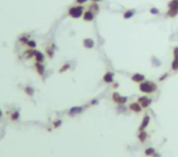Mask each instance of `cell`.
<instances>
[{
  "instance_id": "cell-1",
  "label": "cell",
  "mask_w": 178,
  "mask_h": 157,
  "mask_svg": "<svg viewBox=\"0 0 178 157\" xmlns=\"http://www.w3.org/2000/svg\"><path fill=\"white\" fill-rule=\"evenodd\" d=\"M157 89V85L151 82V80H144V82H141L139 84V90L141 93H144V94H152V93H155Z\"/></svg>"
},
{
  "instance_id": "cell-2",
  "label": "cell",
  "mask_w": 178,
  "mask_h": 157,
  "mask_svg": "<svg viewBox=\"0 0 178 157\" xmlns=\"http://www.w3.org/2000/svg\"><path fill=\"white\" fill-rule=\"evenodd\" d=\"M84 14V8L83 5H75V6H71L68 9V16L72 17V19H79Z\"/></svg>"
},
{
  "instance_id": "cell-3",
  "label": "cell",
  "mask_w": 178,
  "mask_h": 157,
  "mask_svg": "<svg viewBox=\"0 0 178 157\" xmlns=\"http://www.w3.org/2000/svg\"><path fill=\"white\" fill-rule=\"evenodd\" d=\"M167 16L168 17H176L178 15V0H171L167 4Z\"/></svg>"
},
{
  "instance_id": "cell-4",
  "label": "cell",
  "mask_w": 178,
  "mask_h": 157,
  "mask_svg": "<svg viewBox=\"0 0 178 157\" xmlns=\"http://www.w3.org/2000/svg\"><path fill=\"white\" fill-rule=\"evenodd\" d=\"M112 100H114L116 104H118V105H124L128 101V97L127 96H122L120 93L115 91L114 94H112Z\"/></svg>"
},
{
  "instance_id": "cell-5",
  "label": "cell",
  "mask_w": 178,
  "mask_h": 157,
  "mask_svg": "<svg viewBox=\"0 0 178 157\" xmlns=\"http://www.w3.org/2000/svg\"><path fill=\"white\" fill-rule=\"evenodd\" d=\"M138 102H139V105L143 108H148L151 105V102H152V100L150 97H148V96H140V97H138V100H137Z\"/></svg>"
},
{
  "instance_id": "cell-6",
  "label": "cell",
  "mask_w": 178,
  "mask_h": 157,
  "mask_svg": "<svg viewBox=\"0 0 178 157\" xmlns=\"http://www.w3.org/2000/svg\"><path fill=\"white\" fill-rule=\"evenodd\" d=\"M130 79H132V82L140 84L141 82H144V80H145V75L141 74V73H134L132 77H130Z\"/></svg>"
},
{
  "instance_id": "cell-7",
  "label": "cell",
  "mask_w": 178,
  "mask_h": 157,
  "mask_svg": "<svg viewBox=\"0 0 178 157\" xmlns=\"http://www.w3.org/2000/svg\"><path fill=\"white\" fill-rule=\"evenodd\" d=\"M83 20H84L86 22H92L94 19H95V14L94 12H92L90 10H87V11H84V14H83Z\"/></svg>"
},
{
  "instance_id": "cell-8",
  "label": "cell",
  "mask_w": 178,
  "mask_h": 157,
  "mask_svg": "<svg viewBox=\"0 0 178 157\" xmlns=\"http://www.w3.org/2000/svg\"><path fill=\"white\" fill-rule=\"evenodd\" d=\"M149 123H150V116L149 114H145L144 117H143V121H141L140 125H139V132L140 130H145L146 127L149 125Z\"/></svg>"
},
{
  "instance_id": "cell-9",
  "label": "cell",
  "mask_w": 178,
  "mask_h": 157,
  "mask_svg": "<svg viewBox=\"0 0 178 157\" xmlns=\"http://www.w3.org/2000/svg\"><path fill=\"white\" fill-rule=\"evenodd\" d=\"M83 110H84V107H82V106H73V107H71V108L68 110V116L73 117V116L81 113Z\"/></svg>"
},
{
  "instance_id": "cell-10",
  "label": "cell",
  "mask_w": 178,
  "mask_h": 157,
  "mask_svg": "<svg viewBox=\"0 0 178 157\" xmlns=\"http://www.w3.org/2000/svg\"><path fill=\"white\" fill-rule=\"evenodd\" d=\"M129 110L132 112H135V113H139L141 112V110H143V107L139 105L138 101H135V102H132V104H129Z\"/></svg>"
},
{
  "instance_id": "cell-11",
  "label": "cell",
  "mask_w": 178,
  "mask_h": 157,
  "mask_svg": "<svg viewBox=\"0 0 178 157\" xmlns=\"http://www.w3.org/2000/svg\"><path fill=\"white\" fill-rule=\"evenodd\" d=\"M94 45H95V42H94L92 38H86V39H83V46H84L86 49H93Z\"/></svg>"
},
{
  "instance_id": "cell-12",
  "label": "cell",
  "mask_w": 178,
  "mask_h": 157,
  "mask_svg": "<svg viewBox=\"0 0 178 157\" xmlns=\"http://www.w3.org/2000/svg\"><path fill=\"white\" fill-rule=\"evenodd\" d=\"M114 78H115L114 72H106L103 77V80L105 83H114Z\"/></svg>"
},
{
  "instance_id": "cell-13",
  "label": "cell",
  "mask_w": 178,
  "mask_h": 157,
  "mask_svg": "<svg viewBox=\"0 0 178 157\" xmlns=\"http://www.w3.org/2000/svg\"><path fill=\"white\" fill-rule=\"evenodd\" d=\"M35 69H37L38 74L43 75L44 72H45V67H44V65H43V62H35Z\"/></svg>"
},
{
  "instance_id": "cell-14",
  "label": "cell",
  "mask_w": 178,
  "mask_h": 157,
  "mask_svg": "<svg viewBox=\"0 0 178 157\" xmlns=\"http://www.w3.org/2000/svg\"><path fill=\"white\" fill-rule=\"evenodd\" d=\"M134 15H135V10L134 9L127 10V11H124V14H123V19L124 20H129V19H132Z\"/></svg>"
},
{
  "instance_id": "cell-15",
  "label": "cell",
  "mask_w": 178,
  "mask_h": 157,
  "mask_svg": "<svg viewBox=\"0 0 178 157\" xmlns=\"http://www.w3.org/2000/svg\"><path fill=\"white\" fill-rule=\"evenodd\" d=\"M138 139H139V141L140 143H144L146 139H148V133L145 130H140L138 133Z\"/></svg>"
},
{
  "instance_id": "cell-16",
  "label": "cell",
  "mask_w": 178,
  "mask_h": 157,
  "mask_svg": "<svg viewBox=\"0 0 178 157\" xmlns=\"http://www.w3.org/2000/svg\"><path fill=\"white\" fill-rule=\"evenodd\" d=\"M88 10H90L92 12H94V14H98L99 12V10H100V8H99V4L98 3H92L90 4V6H89V9Z\"/></svg>"
},
{
  "instance_id": "cell-17",
  "label": "cell",
  "mask_w": 178,
  "mask_h": 157,
  "mask_svg": "<svg viewBox=\"0 0 178 157\" xmlns=\"http://www.w3.org/2000/svg\"><path fill=\"white\" fill-rule=\"evenodd\" d=\"M35 52H37L35 49H28V50L25 51V55H26L27 59H33V57L35 56Z\"/></svg>"
},
{
  "instance_id": "cell-18",
  "label": "cell",
  "mask_w": 178,
  "mask_h": 157,
  "mask_svg": "<svg viewBox=\"0 0 178 157\" xmlns=\"http://www.w3.org/2000/svg\"><path fill=\"white\" fill-rule=\"evenodd\" d=\"M34 59H35V62H44V54L40 51H37L35 52Z\"/></svg>"
},
{
  "instance_id": "cell-19",
  "label": "cell",
  "mask_w": 178,
  "mask_h": 157,
  "mask_svg": "<svg viewBox=\"0 0 178 157\" xmlns=\"http://www.w3.org/2000/svg\"><path fill=\"white\" fill-rule=\"evenodd\" d=\"M70 67H71V65L68 62H66V63H63V65L60 67V69H59V73H63V72H66V71H68L70 69Z\"/></svg>"
},
{
  "instance_id": "cell-20",
  "label": "cell",
  "mask_w": 178,
  "mask_h": 157,
  "mask_svg": "<svg viewBox=\"0 0 178 157\" xmlns=\"http://www.w3.org/2000/svg\"><path fill=\"white\" fill-rule=\"evenodd\" d=\"M52 49H55V44H52L51 48H48V49H46V51H45L46 55H48L50 59H52V57H54V50H52Z\"/></svg>"
},
{
  "instance_id": "cell-21",
  "label": "cell",
  "mask_w": 178,
  "mask_h": 157,
  "mask_svg": "<svg viewBox=\"0 0 178 157\" xmlns=\"http://www.w3.org/2000/svg\"><path fill=\"white\" fill-rule=\"evenodd\" d=\"M171 69L172 71H178V59H173V61L171 62Z\"/></svg>"
},
{
  "instance_id": "cell-22",
  "label": "cell",
  "mask_w": 178,
  "mask_h": 157,
  "mask_svg": "<svg viewBox=\"0 0 178 157\" xmlns=\"http://www.w3.org/2000/svg\"><path fill=\"white\" fill-rule=\"evenodd\" d=\"M155 152H156V151H155V149H154V147H148L144 154H145V156H154V155H155Z\"/></svg>"
},
{
  "instance_id": "cell-23",
  "label": "cell",
  "mask_w": 178,
  "mask_h": 157,
  "mask_svg": "<svg viewBox=\"0 0 178 157\" xmlns=\"http://www.w3.org/2000/svg\"><path fill=\"white\" fill-rule=\"evenodd\" d=\"M19 118H20V111L15 110V111L11 113V121H17Z\"/></svg>"
},
{
  "instance_id": "cell-24",
  "label": "cell",
  "mask_w": 178,
  "mask_h": 157,
  "mask_svg": "<svg viewBox=\"0 0 178 157\" xmlns=\"http://www.w3.org/2000/svg\"><path fill=\"white\" fill-rule=\"evenodd\" d=\"M26 45L28 46V49H35V48H37V43H35L34 40H31V39L28 40V43Z\"/></svg>"
},
{
  "instance_id": "cell-25",
  "label": "cell",
  "mask_w": 178,
  "mask_h": 157,
  "mask_svg": "<svg viewBox=\"0 0 178 157\" xmlns=\"http://www.w3.org/2000/svg\"><path fill=\"white\" fill-rule=\"evenodd\" d=\"M25 93L27 95H29V96H33V94H34V89L32 88V86H26L25 88Z\"/></svg>"
},
{
  "instance_id": "cell-26",
  "label": "cell",
  "mask_w": 178,
  "mask_h": 157,
  "mask_svg": "<svg viewBox=\"0 0 178 157\" xmlns=\"http://www.w3.org/2000/svg\"><path fill=\"white\" fill-rule=\"evenodd\" d=\"M28 40H29V36H23V37L20 38L21 44H27V43H28Z\"/></svg>"
},
{
  "instance_id": "cell-27",
  "label": "cell",
  "mask_w": 178,
  "mask_h": 157,
  "mask_svg": "<svg viewBox=\"0 0 178 157\" xmlns=\"http://www.w3.org/2000/svg\"><path fill=\"white\" fill-rule=\"evenodd\" d=\"M151 60L154 61V62H152V65H154V66H156V67H159L160 65H161V63H160V61H159V60L156 59V57H155V56H152V57H151Z\"/></svg>"
},
{
  "instance_id": "cell-28",
  "label": "cell",
  "mask_w": 178,
  "mask_h": 157,
  "mask_svg": "<svg viewBox=\"0 0 178 157\" xmlns=\"http://www.w3.org/2000/svg\"><path fill=\"white\" fill-rule=\"evenodd\" d=\"M150 14H151V15H159L160 11H159V9H156V8H151V9H150Z\"/></svg>"
},
{
  "instance_id": "cell-29",
  "label": "cell",
  "mask_w": 178,
  "mask_h": 157,
  "mask_svg": "<svg viewBox=\"0 0 178 157\" xmlns=\"http://www.w3.org/2000/svg\"><path fill=\"white\" fill-rule=\"evenodd\" d=\"M61 124H62V121H61V119H56V121L54 122V128H59Z\"/></svg>"
},
{
  "instance_id": "cell-30",
  "label": "cell",
  "mask_w": 178,
  "mask_h": 157,
  "mask_svg": "<svg viewBox=\"0 0 178 157\" xmlns=\"http://www.w3.org/2000/svg\"><path fill=\"white\" fill-rule=\"evenodd\" d=\"M88 3V0H76V4L77 5H83V4H86Z\"/></svg>"
},
{
  "instance_id": "cell-31",
  "label": "cell",
  "mask_w": 178,
  "mask_h": 157,
  "mask_svg": "<svg viewBox=\"0 0 178 157\" xmlns=\"http://www.w3.org/2000/svg\"><path fill=\"white\" fill-rule=\"evenodd\" d=\"M166 78H167V73H165L164 75H161V77H160V79H159V80H160V82H162V80H164V79H166Z\"/></svg>"
},
{
  "instance_id": "cell-32",
  "label": "cell",
  "mask_w": 178,
  "mask_h": 157,
  "mask_svg": "<svg viewBox=\"0 0 178 157\" xmlns=\"http://www.w3.org/2000/svg\"><path fill=\"white\" fill-rule=\"evenodd\" d=\"M98 102H99V100H98V99H94V100H92V102L89 104V106H90V105H97Z\"/></svg>"
},
{
  "instance_id": "cell-33",
  "label": "cell",
  "mask_w": 178,
  "mask_h": 157,
  "mask_svg": "<svg viewBox=\"0 0 178 157\" xmlns=\"http://www.w3.org/2000/svg\"><path fill=\"white\" fill-rule=\"evenodd\" d=\"M92 3H99V1H103V0H90Z\"/></svg>"
},
{
  "instance_id": "cell-34",
  "label": "cell",
  "mask_w": 178,
  "mask_h": 157,
  "mask_svg": "<svg viewBox=\"0 0 178 157\" xmlns=\"http://www.w3.org/2000/svg\"><path fill=\"white\" fill-rule=\"evenodd\" d=\"M114 88H118V83H115L114 84Z\"/></svg>"
},
{
  "instance_id": "cell-35",
  "label": "cell",
  "mask_w": 178,
  "mask_h": 157,
  "mask_svg": "<svg viewBox=\"0 0 178 157\" xmlns=\"http://www.w3.org/2000/svg\"><path fill=\"white\" fill-rule=\"evenodd\" d=\"M154 157H160V155H159V154H156V152H155V155H154Z\"/></svg>"
},
{
  "instance_id": "cell-36",
  "label": "cell",
  "mask_w": 178,
  "mask_h": 157,
  "mask_svg": "<svg viewBox=\"0 0 178 157\" xmlns=\"http://www.w3.org/2000/svg\"><path fill=\"white\" fill-rule=\"evenodd\" d=\"M1 114H3V112H1V110H0V117H1Z\"/></svg>"
},
{
  "instance_id": "cell-37",
  "label": "cell",
  "mask_w": 178,
  "mask_h": 157,
  "mask_svg": "<svg viewBox=\"0 0 178 157\" xmlns=\"http://www.w3.org/2000/svg\"><path fill=\"white\" fill-rule=\"evenodd\" d=\"M177 59H178V57H177Z\"/></svg>"
}]
</instances>
